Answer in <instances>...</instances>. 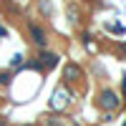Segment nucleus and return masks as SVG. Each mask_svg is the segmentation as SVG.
Here are the masks:
<instances>
[{
  "mask_svg": "<svg viewBox=\"0 0 126 126\" xmlns=\"http://www.w3.org/2000/svg\"><path fill=\"white\" fill-rule=\"evenodd\" d=\"M10 73H0V86H10Z\"/></svg>",
  "mask_w": 126,
  "mask_h": 126,
  "instance_id": "6e6552de",
  "label": "nucleus"
},
{
  "mask_svg": "<svg viewBox=\"0 0 126 126\" xmlns=\"http://www.w3.org/2000/svg\"><path fill=\"white\" fill-rule=\"evenodd\" d=\"M40 10H43L46 15H50V0H40Z\"/></svg>",
  "mask_w": 126,
  "mask_h": 126,
  "instance_id": "1a4fd4ad",
  "label": "nucleus"
},
{
  "mask_svg": "<svg viewBox=\"0 0 126 126\" xmlns=\"http://www.w3.org/2000/svg\"><path fill=\"white\" fill-rule=\"evenodd\" d=\"M46 119H48V126H66L63 116H46Z\"/></svg>",
  "mask_w": 126,
  "mask_h": 126,
  "instance_id": "0eeeda50",
  "label": "nucleus"
},
{
  "mask_svg": "<svg viewBox=\"0 0 126 126\" xmlns=\"http://www.w3.org/2000/svg\"><path fill=\"white\" fill-rule=\"evenodd\" d=\"M0 126H5V119H0Z\"/></svg>",
  "mask_w": 126,
  "mask_h": 126,
  "instance_id": "ddd939ff",
  "label": "nucleus"
},
{
  "mask_svg": "<svg viewBox=\"0 0 126 126\" xmlns=\"http://www.w3.org/2000/svg\"><path fill=\"white\" fill-rule=\"evenodd\" d=\"M63 78L66 81H78L81 78V68L76 63H66V68H63Z\"/></svg>",
  "mask_w": 126,
  "mask_h": 126,
  "instance_id": "39448f33",
  "label": "nucleus"
},
{
  "mask_svg": "<svg viewBox=\"0 0 126 126\" xmlns=\"http://www.w3.org/2000/svg\"><path fill=\"white\" fill-rule=\"evenodd\" d=\"M3 35H8V30H5L3 25H0V38H3Z\"/></svg>",
  "mask_w": 126,
  "mask_h": 126,
  "instance_id": "9b49d317",
  "label": "nucleus"
},
{
  "mask_svg": "<svg viewBox=\"0 0 126 126\" xmlns=\"http://www.w3.org/2000/svg\"><path fill=\"white\" fill-rule=\"evenodd\" d=\"M23 126H33V124H23Z\"/></svg>",
  "mask_w": 126,
  "mask_h": 126,
  "instance_id": "4468645a",
  "label": "nucleus"
},
{
  "mask_svg": "<svg viewBox=\"0 0 126 126\" xmlns=\"http://www.w3.org/2000/svg\"><path fill=\"white\" fill-rule=\"evenodd\" d=\"M98 106L103 109V111H116L119 106H121V98L116 96V93H113V91H101L98 93Z\"/></svg>",
  "mask_w": 126,
  "mask_h": 126,
  "instance_id": "f03ea898",
  "label": "nucleus"
},
{
  "mask_svg": "<svg viewBox=\"0 0 126 126\" xmlns=\"http://www.w3.org/2000/svg\"><path fill=\"white\" fill-rule=\"evenodd\" d=\"M68 15H71V23H76V20H78V13H76V8H68Z\"/></svg>",
  "mask_w": 126,
  "mask_h": 126,
  "instance_id": "9d476101",
  "label": "nucleus"
},
{
  "mask_svg": "<svg viewBox=\"0 0 126 126\" xmlns=\"http://www.w3.org/2000/svg\"><path fill=\"white\" fill-rule=\"evenodd\" d=\"M23 66H25V56L23 53H15L13 61H10V68H23Z\"/></svg>",
  "mask_w": 126,
  "mask_h": 126,
  "instance_id": "423d86ee",
  "label": "nucleus"
},
{
  "mask_svg": "<svg viewBox=\"0 0 126 126\" xmlns=\"http://www.w3.org/2000/svg\"><path fill=\"white\" fill-rule=\"evenodd\" d=\"M68 103H71V91L66 86H58L53 91V96H50V109H53V111H63Z\"/></svg>",
  "mask_w": 126,
  "mask_h": 126,
  "instance_id": "f257e3e1",
  "label": "nucleus"
},
{
  "mask_svg": "<svg viewBox=\"0 0 126 126\" xmlns=\"http://www.w3.org/2000/svg\"><path fill=\"white\" fill-rule=\"evenodd\" d=\"M53 66H58V56L56 53H40L35 63H28V68H40V71H50Z\"/></svg>",
  "mask_w": 126,
  "mask_h": 126,
  "instance_id": "7ed1b4c3",
  "label": "nucleus"
},
{
  "mask_svg": "<svg viewBox=\"0 0 126 126\" xmlns=\"http://www.w3.org/2000/svg\"><path fill=\"white\" fill-rule=\"evenodd\" d=\"M124 93H126V76H124Z\"/></svg>",
  "mask_w": 126,
  "mask_h": 126,
  "instance_id": "f8f14e48",
  "label": "nucleus"
},
{
  "mask_svg": "<svg viewBox=\"0 0 126 126\" xmlns=\"http://www.w3.org/2000/svg\"><path fill=\"white\" fill-rule=\"evenodd\" d=\"M28 30H30V38H33V43H35L38 48H46V43H48L46 30L40 28V25H35V23H30V25H28Z\"/></svg>",
  "mask_w": 126,
  "mask_h": 126,
  "instance_id": "20e7f679",
  "label": "nucleus"
}]
</instances>
